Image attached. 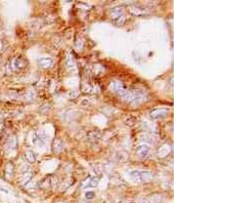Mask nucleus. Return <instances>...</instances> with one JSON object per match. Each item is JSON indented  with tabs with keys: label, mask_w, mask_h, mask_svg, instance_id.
Wrapping results in <instances>:
<instances>
[{
	"label": "nucleus",
	"mask_w": 230,
	"mask_h": 203,
	"mask_svg": "<svg viewBox=\"0 0 230 203\" xmlns=\"http://www.w3.org/2000/svg\"><path fill=\"white\" fill-rule=\"evenodd\" d=\"M0 190L1 191H3V192H5V193H8V191L6 190V189H4V188H2L1 186H0Z\"/></svg>",
	"instance_id": "obj_8"
},
{
	"label": "nucleus",
	"mask_w": 230,
	"mask_h": 203,
	"mask_svg": "<svg viewBox=\"0 0 230 203\" xmlns=\"http://www.w3.org/2000/svg\"><path fill=\"white\" fill-rule=\"evenodd\" d=\"M130 175L132 178H137V180L142 181V180H146V176L150 175V173L147 171H139V170H132L130 171Z\"/></svg>",
	"instance_id": "obj_1"
},
{
	"label": "nucleus",
	"mask_w": 230,
	"mask_h": 203,
	"mask_svg": "<svg viewBox=\"0 0 230 203\" xmlns=\"http://www.w3.org/2000/svg\"><path fill=\"white\" fill-rule=\"evenodd\" d=\"M52 64H53V61L50 58H42L38 61V65L41 67V68H48Z\"/></svg>",
	"instance_id": "obj_4"
},
{
	"label": "nucleus",
	"mask_w": 230,
	"mask_h": 203,
	"mask_svg": "<svg viewBox=\"0 0 230 203\" xmlns=\"http://www.w3.org/2000/svg\"><path fill=\"white\" fill-rule=\"evenodd\" d=\"M34 144L38 145V146H43L46 143V138H45L44 135H35L34 138Z\"/></svg>",
	"instance_id": "obj_5"
},
{
	"label": "nucleus",
	"mask_w": 230,
	"mask_h": 203,
	"mask_svg": "<svg viewBox=\"0 0 230 203\" xmlns=\"http://www.w3.org/2000/svg\"><path fill=\"white\" fill-rule=\"evenodd\" d=\"M168 113L167 109H155L153 111L150 112V115H152V118H162V117L166 116Z\"/></svg>",
	"instance_id": "obj_3"
},
{
	"label": "nucleus",
	"mask_w": 230,
	"mask_h": 203,
	"mask_svg": "<svg viewBox=\"0 0 230 203\" xmlns=\"http://www.w3.org/2000/svg\"><path fill=\"white\" fill-rule=\"evenodd\" d=\"M26 158L29 162H35L36 161V154L32 151L26 152Z\"/></svg>",
	"instance_id": "obj_6"
},
{
	"label": "nucleus",
	"mask_w": 230,
	"mask_h": 203,
	"mask_svg": "<svg viewBox=\"0 0 230 203\" xmlns=\"http://www.w3.org/2000/svg\"><path fill=\"white\" fill-rule=\"evenodd\" d=\"M14 66H16L18 68H21V67H23V64H21V62L20 59H16V62H14Z\"/></svg>",
	"instance_id": "obj_7"
},
{
	"label": "nucleus",
	"mask_w": 230,
	"mask_h": 203,
	"mask_svg": "<svg viewBox=\"0 0 230 203\" xmlns=\"http://www.w3.org/2000/svg\"><path fill=\"white\" fill-rule=\"evenodd\" d=\"M150 151V147L146 144H140L137 147V154L141 157H145Z\"/></svg>",
	"instance_id": "obj_2"
}]
</instances>
